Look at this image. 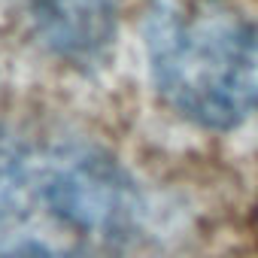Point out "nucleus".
Masks as SVG:
<instances>
[{"mask_svg":"<svg viewBox=\"0 0 258 258\" xmlns=\"http://www.w3.org/2000/svg\"><path fill=\"white\" fill-rule=\"evenodd\" d=\"M124 0H34L43 43L64 61L91 64L112 46Z\"/></svg>","mask_w":258,"mask_h":258,"instance_id":"3","label":"nucleus"},{"mask_svg":"<svg viewBox=\"0 0 258 258\" xmlns=\"http://www.w3.org/2000/svg\"><path fill=\"white\" fill-rule=\"evenodd\" d=\"M146 52L158 94L191 124L228 131L258 109V22L225 0H161Z\"/></svg>","mask_w":258,"mask_h":258,"instance_id":"2","label":"nucleus"},{"mask_svg":"<svg viewBox=\"0 0 258 258\" xmlns=\"http://www.w3.org/2000/svg\"><path fill=\"white\" fill-rule=\"evenodd\" d=\"M140 213L137 182L100 146L0 134V258H115Z\"/></svg>","mask_w":258,"mask_h":258,"instance_id":"1","label":"nucleus"}]
</instances>
